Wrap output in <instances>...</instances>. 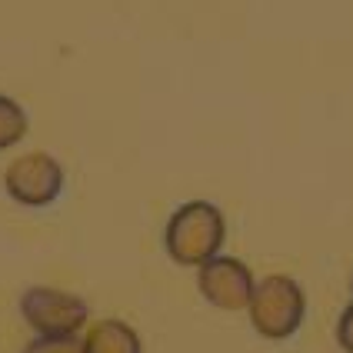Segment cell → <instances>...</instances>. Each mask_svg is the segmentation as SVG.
Returning a JSON list of instances; mask_svg holds the SVG:
<instances>
[{
    "instance_id": "cell-1",
    "label": "cell",
    "mask_w": 353,
    "mask_h": 353,
    "mask_svg": "<svg viewBox=\"0 0 353 353\" xmlns=\"http://www.w3.org/2000/svg\"><path fill=\"white\" fill-rule=\"evenodd\" d=\"M223 240H227V220L220 207L207 200H190L176 207L163 230V247L180 267H203L207 260L220 256Z\"/></svg>"
},
{
    "instance_id": "cell-2",
    "label": "cell",
    "mask_w": 353,
    "mask_h": 353,
    "mask_svg": "<svg viewBox=\"0 0 353 353\" xmlns=\"http://www.w3.org/2000/svg\"><path fill=\"white\" fill-rule=\"evenodd\" d=\"M247 314H250V327L263 340H274V343L290 340L300 330L303 314H307L303 287L296 283L294 276H283V274L263 276L254 287Z\"/></svg>"
},
{
    "instance_id": "cell-3",
    "label": "cell",
    "mask_w": 353,
    "mask_h": 353,
    "mask_svg": "<svg viewBox=\"0 0 353 353\" xmlns=\"http://www.w3.org/2000/svg\"><path fill=\"white\" fill-rule=\"evenodd\" d=\"M3 190L20 207L43 210L63 194V167L57 163V157L30 150L3 170Z\"/></svg>"
},
{
    "instance_id": "cell-4",
    "label": "cell",
    "mask_w": 353,
    "mask_h": 353,
    "mask_svg": "<svg viewBox=\"0 0 353 353\" xmlns=\"http://www.w3.org/2000/svg\"><path fill=\"white\" fill-rule=\"evenodd\" d=\"M20 314L37 336H74L87 323V303L54 287H30L20 296Z\"/></svg>"
},
{
    "instance_id": "cell-5",
    "label": "cell",
    "mask_w": 353,
    "mask_h": 353,
    "mask_svg": "<svg viewBox=\"0 0 353 353\" xmlns=\"http://www.w3.org/2000/svg\"><path fill=\"white\" fill-rule=\"evenodd\" d=\"M196 287L207 303H214L216 310H247L250 296H254L256 280L250 267L236 256H214L203 267H196Z\"/></svg>"
},
{
    "instance_id": "cell-6",
    "label": "cell",
    "mask_w": 353,
    "mask_h": 353,
    "mask_svg": "<svg viewBox=\"0 0 353 353\" xmlns=\"http://www.w3.org/2000/svg\"><path fill=\"white\" fill-rule=\"evenodd\" d=\"M83 353H143L140 336L123 320H100L83 340Z\"/></svg>"
},
{
    "instance_id": "cell-7",
    "label": "cell",
    "mask_w": 353,
    "mask_h": 353,
    "mask_svg": "<svg viewBox=\"0 0 353 353\" xmlns=\"http://www.w3.org/2000/svg\"><path fill=\"white\" fill-rule=\"evenodd\" d=\"M27 137V114L14 97L0 94V154L17 147L20 140Z\"/></svg>"
},
{
    "instance_id": "cell-8",
    "label": "cell",
    "mask_w": 353,
    "mask_h": 353,
    "mask_svg": "<svg viewBox=\"0 0 353 353\" xmlns=\"http://www.w3.org/2000/svg\"><path fill=\"white\" fill-rule=\"evenodd\" d=\"M23 353H83V340L74 336H37V340H30Z\"/></svg>"
},
{
    "instance_id": "cell-9",
    "label": "cell",
    "mask_w": 353,
    "mask_h": 353,
    "mask_svg": "<svg viewBox=\"0 0 353 353\" xmlns=\"http://www.w3.org/2000/svg\"><path fill=\"white\" fill-rule=\"evenodd\" d=\"M336 343L347 353H353V303L340 314V320H336Z\"/></svg>"
}]
</instances>
